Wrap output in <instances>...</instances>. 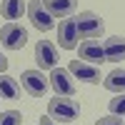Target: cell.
<instances>
[{
  "mask_svg": "<svg viewBox=\"0 0 125 125\" xmlns=\"http://www.w3.org/2000/svg\"><path fill=\"white\" fill-rule=\"evenodd\" d=\"M48 115L53 120H60V123H73V120L80 118V105L73 98L55 95L53 100L48 103Z\"/></svg>",
  "mask_w": 125,
  "mask_h": 125,
  "instance_id": "obj_1",
  "label": "cell"
},
{
  "mask_svg": "<svg viewBox=\"0 0 125 125\" xmlns=\"http://www.w3.org/2000/svg\"><path fill=\"white\" fill-rule=\"evenodd\" d=\"M75 28H78L80 40H93V38H100L103 35L105 23H103V18L95 15L93 10H83V13L75 18Z\"/></svg>",
  "mask_w": 125,
  "mask_h": 125,
  "instance_id": "obj_2",
  "label": "cell"
},
{
  "mask_svg": "<svg viewBox=\"0 0 125 125\" xmlns=\"http://www.w3.org/2000/svg\"><path fill=\"white\" fill-rule=\"evenodd\" d=\"M50 88L55 90V95H62V98H75L78 93V85H75V78L70 75L68 68H53L50 70Z\"/></svg>",
  "mask_w": 125,
  "mask_h": 125,
  "instance_id": "obj_3",
  "label": "cell"
},
{
  "mask_svg": "<svg viewBox=\"0 0 125 125\" xmlns=\"http://www.w3.org/2000/svg\"><path fill=\"white\" fill-rule=\"evenodd\" d=\"M28 43V30L18 23H5L0 28V45L5 50H23Z\"/></svg>",
  "mask_w": 125,
  "mask_h": 125,
  "instance_id": "obj_4",
  "label": "cell"
},
{
  "mask_svg": "<svg viewBox=\"0 0 125 125\" xmlns=\"http://www.w3.org/2000/svg\"><path fill=\"white\" fill-rule=\"evenodd\" d=\"M20 85L25 88V93L30 98H43L50 90V80L43 75V70H25L20 75Z\"/></svg>",
  "mask_w": 125,
  "mask_h": 125,
  "instance_id": "obj_5",
  "label": "cell"
},
{
  "mask_svg": "<svg viewBox=\"0 0 125 125\" xmlns=\"http://www.w3.org/2000/svg\"><path fill=\"white\" fill-rule=\"evenodd\" d=\"M25 13H28V18H30V23H33V28H38L40 33H48V30H53L55 18L45 10L43 0H30L28 8H25Z\"/></svg>",
  "mask_w": 125,
  "mask_h": 125,
  "instance_id": "obj_6",
  "label": "cell"
},
{
  "mask_svg": "<svg viewBox=\"0 0 125 125\" xmlns=\"http://www.w3.org/2000/svg\"><path fill=\"white\" fill-rule=\"evenodd\" d=\"M35 62H38V70H53L58 65V48L50 43V40H38Z\"/></svg>",
  "mask_w": 125,
  "mask_h": 125,
  "instance_id": "obj_7",
  "label": "cell"
},
{
  "mask_svg": "<svg viewBox=\"0 0 125 125\" xmlns=\"http://www.w3.org/2000/svg\"><path fill=\"white\" fill-rule=\"evenodd\" d=\"M58 40H60V48L62 50H75L78 48V28H75V18H62L60 25H58Z\"/></svg>",
  "mask_w": 125,
  "mask_h": 125,
  "instance_id": "obj_8",
  "label": "cell"
},
{
  "mask_svg": "<svg viewBox=\"0 0 125 125\" xmlns=\"http://www.w3.org/2000/svg\"><path fill=\"white\" fill-rule=\"evenodd\" d=\"M68 70H70V75L75 80H83V83H100L103 80L100 78V68L90 65V62H85V60H70Z\"/></svg>",
  "mask_w": 125,
  "mask_h": 125,
  "instance_id": "obj_9",
  "label": "cell"
},
{
  "mask_svg": "<svg viewBox=\"0 0 125 125\" xmlns=\"http://www.w3.org/2000/svg\"><path fill=\"white\" fill-rule=\"evenodd\" d=\"M78 53H80V60L90 62V65H100V62H105V50H103V43L98 38L93 40H83L78 45Z\"/></svg>",
  "mask_w": 125,
  "mask_h": 125,
  "instance_id": "obj_10",
  "label": "cell"
},
{
  "mask_svg": "<svg viewBox=\"0 0 125 125\" xmlns=\"http://www.w3.org/2000/svg\"><path fill=\"white\" fill-rule=\"evenodd\" d=\"M43 5L53 18H70L78 10V0H43Z\"/></svg>",
  "mask_w": 125,
  "mask_h": 125,
  "instance_id": "obj_11",
  "label": "cell"
},
{
  "mask_svg": "<svg viewBox=\"0 0 125 125\" xmlns=\"http://www.w3.org/2000/svg\"><path fill=\"white\" fill-rule=\"evenodd\" d=\"M103 50H105V60L110 62H120L125 60V38L123 35H113L103 43Z\"/></svg>",
  "mask_w": 125,
  "mask_h": 125,
  "instance_id": "obj_12",
  "label": "cell"
},
{
  "mask_svg": "<svg viewBox=\"0 0 125 125\" xmlns=\"http://www.w3.org/2000/svg\"><path fill=\"white\" fill-rule=\"evenodd\" d=\"M25 13V0H0V15L8 23L20 20V15Z\"/></svg>",
  "mask_w": 125,
  "mask_h": 125,
  "instance_id": "obj_13",
  "label": "cell"
},
{
  "mask_svg": "<svg viewBox=\"0 0 125 125\" xmlns=\"http://www.w3.org/2000/svg\"><path fill=\"white\" fill-rule=\"evenodd\" d=\"M103 85H105V90H110V93H125V68L110 70L105 75V80H103Z\"/></svg>",
  "mask_w": 125,
  "mask_h": 125,
  "instance_id": "obj_14",
  "label": "cell"
},
{
  "mask_svg": "<svg viewBox=\"0 0 125 125\" xmlns=\"http://www.w3.org/2000/svg\"><path fill=\"white\" fill-rule=\"evenodd\" d=\"M20 95V85L15 78H10L8 73L0 75V100H18Z\"/></svg>",
  "mask_w": 125,
  "mask_h": 125,
  "instance_id": "obj_15",
  "label": "cell"
},
{
  "mask_svg": "<svg viewBox=\"0 0 125 125\" xmlns=\"http://www.w3.org/2000/svg\"><path fill=\"white\" fill-rule=\"evenodd\" d=\"M108 110H110V115H125V93H115V98H113L108 103Z\"/></svg>",
  "mask_w": 125,
  "mask_h": 125,
  "instance_id": "obj_16",
  "label": "cell"
},
{
  "mask_svg": "<svg viewBox=\"0 0 125 125\" xmlns=\"http://www.w3.org/2000/svg\"><path fill=\"white\" fill-rule=\"evenodd\" d=\"M0 125H23L20 110H5V113H0Z\"/></svg>",
  "mask_w": 125,
  "mask_h": 125,
  "instance_id": "obj_17",
  "label": "cell"
},
{
  "mask_svg": "<svg viewBox=\"0 0 125 125\" xmlns=\"http://www.w3.org/2000/svg\"><path fill=\"white\" fill-rule=\"evenodd\" d=\"M95 125H125V120H120V115H105V118H100Z\"/></svg>",
  "mask_w": 125,
  "mask_h": 125,
  "instance_id": "obj_18",
  "label": "cell"
},
{
  "mask_svg": "<svg viewBox=\"0 0 125 125\" xmlns=\"http://www.w3.org/2000/svg\"><path fill=\"white\" fill-rule=\"evenodd\" d=\"M5 70H8V58H5L3 53H0V75H3Z\"/></svg>",
  "mask_w": 125,
  "mask_h": 125,
  "instance_id": "obj_19",
  "label": "cell"
},
{
  "mask_svg": "<svg viewBox=\"0 0 125 125\" xmlns=\"http://www.w3.org/2000/svg\"><path fill=\"white\" fill-rule=\"evenodd\" d=\"M38 125H55V123H53V118H50V115H43Z\"/></svg>",
  "mask_w": 125,
  "mask_h": 125,
  "instance_id": "obj_20",
  "label": "cell"
}]
</instances>
